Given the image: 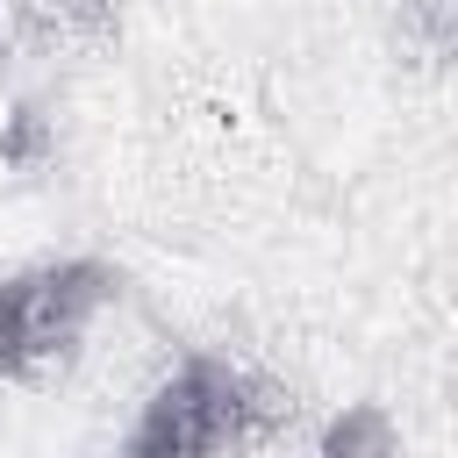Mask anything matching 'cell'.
Returning <instances> with one entry per match:
<instances>
[{
    "label": "cell",
    "instance_id": "6da1fadb",
    "mask_svg": "<svg viewBox=\"0 0 458 458\" xmlns=\"http://www.w3.org/2000/svg\"><path fill=\"white\" fill-rule=\"evenodd\" d=\"M293 422V394L222 351H186L150 401L136 408L122 451L129 458H208V451H243L272 444Z\"/></svg>",
    "mask_w": 458,
    "mask_h": 458
},
{
    "label": "cell",
    "instance_id": "7a4b0ae2",
    "mask_svg": "<svg viewBox=\"0 0 458 458\" xmlns=\"http://www.w3.org/2000/svg\"><path fill=\"white\" fill-rule=\"evenodd\" d=\"M114 301L122 272L107 258H43L0 279V379H43L72 365Z\"/></svg>",
    "mask_w": 458,
    "mask_h": 458
},
{
    "label": "cell",
    "instance_id": "3957f363",
    "mask_svg": "<svg viewBox=\"0 0 458 458\" xmlns=\"http://www.w3.org/2000/svg\"><path fill=\"white\" fill-rule=\"evenodd\" d=\"M7 29H14V50H43V57L100 50L122 29V0H21L7 14Z\"/></svg>",
    "mask_w": 458,
    "mask_h": 458
},
{
    "label": "cell",
    "instance_id": "277c9868",
    "mask_svg": "<svg viewBox=\"0 0 458 458\" xmlns=\"http://www.w3.org/2000/svg\"><path fill=\"white\" fill-rule=\"evenodd\" d=\"M394 422H386V408L379 401H351L344 415H329L322 429H315V451L322 458H394Z\"/></svg>",
    "mask_w": 458,
    "mask_h": 458
},
{
    "label": "cell",
    "instance_id": "5b68a950",
    "mask_svg": "<svg viewBox=\"0 0 458 458\" xmlns=\"http://www.w3.org/2000/svg\"><path fill=\"white\" fill-rule=\"evenodd\" d=\"M50 157H57V114L43 100H14L0 114V165L7 172H36Z\"/></svg>",
    "mask_w": 458,
    "mask_h": 458
},
{
    "label": "cell",
    "instance_id": "8992f818",
    "mask_svg": "<svg viewBox=\"0 0 458 458\" xmlns=\"http://www.w3.org/2000/svg\"><path fill=\"white\" fill-rule=\"evenodd\" d=\"M401 43L422 64H444L458 43V0H401Z\"/></svg>",
    "mask_w": 458,
    "mask_h": 458
}]
</instances>
